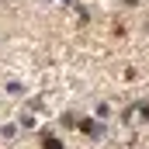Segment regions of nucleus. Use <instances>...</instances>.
<instances>
[{
	"label": "nucleus",
	"mask_w": 149,
	"mask_h": 149,
	"mask_svg": "<svg viewBox=\"0 0 149 149\" xmlns=\"http://www.w3.org/2000/svg\"><path fill=\"white\" fill-rule=\"evenodd\" d=\"M45 149H63V142L59 139H45Z\"/></svg>",
	"instance_id": "obj_1"
}]
</instances>
